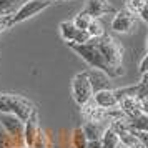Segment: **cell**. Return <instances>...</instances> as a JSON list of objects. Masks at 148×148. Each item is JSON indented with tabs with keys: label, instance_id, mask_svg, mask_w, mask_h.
I'll return each instance as SVG.
<instances>
[{
	"label": "cell",
	"instance_id": "8fae6325",
	"mask_svg": "<svg viewBox=\"0 0 148 148\" xmlns=\"http://www.w3.org/2000/svg\"><path fill=\"white\" fill-rule=\"evenodd\" d=\"M38 133H40V128H38V121H37V110H35L34 113L25 120V123H23V136H22L23 145L34 147Z\"/></svg>",
	"mask_w": 148,
	"mask_h": 148
},
{
	"label": "cell",
	"instance_id": "d6986e66",
	"mask_svg": "<svg viewBox=\"0 0 148 148\" xmlns=\"http://www.w3.org/2000/svg\"><path fill=\"white\" fill-rule=\"evenodd\" d=\"M72 147L73 148H85L87 147V138L82 132V127H77L72 132Z\"/></svg>",
	"mask_w": 148,
	"mask_h": 148
},
{
	"label": "cell",
	"instance_id": "83f0119b",
	"mask_svg": "<svg viewBox=\"0 0 148 148\" xmlns=\"http://www.w3.org/2000/svg\"><path fill=\"white\" fill-rule=\"evenodd\" d=\"M63 2H70V0H63Z\"/></svg>",
	"mask_w": 148,
	"mask_h": 148
},
{
	"label": "cell",
	"instance_id": "3957f363",
	"mask_svg": "<svg viewBox=\"0 0 148 148\" xmlns=\"http://www.w3.org/2000/svg\"><path fill=\"white\" fill-rule=\"evenodd\" d=\"M35 112V105L30 100L15 93H0V113H12L25 121Z\"/></svg>",
	"mask_w": 148,
	"mask_h": 148
},
{
	"label": "cell",
	"instance_id": "603a6c76",
	"mask_svg": "<svg viewBox=\"0 0 148 148\" xmlns=\"http://www.w3.org/2000/svg\"><path fill=\"white\" fill-rule=\"evenodd\" d=\"M147 55H143V58H141V62H140V73L141 75H145L147 73Z\"/></svg>",
	"mask_w": 148,
	"mask_h": 148
},
{
	"label": "cell",
	"instance_id": "30bf717a",
	"mask_svg": "<svg viewBox=\"0 0 148 148\" xmlns=\"http://www.w3.org/2000/svg\"><path fill=\"white\" fill-rule=\"evenodd\" d=\"M83 12L87 15H90L92 18H100V17H103L107 14H115L116 8L108 0H88Z\"/></svg>",
	"mask_w": 148,
	"mask_h": 148
},
{
	"label": "cell",
	"instance_id": "cb8c5ba5",
	"mask_svg": "<svg viewBox=\"0 0 148 148\" xmlns=\"http://www.w3.org/2000/svg\"><path fill=\"white\" fill-rule=\"evenodd\" d=\"M85 148H101L100 140H92V141H87V147H85Z\"/></svg>",
	"mask_w": 148,
	"mask_h": 148
},
{
	"label": "cell",
	"instance_id": "2e32d148",
	"mask_svg": "<svg viewBox=\"0 0 148 148\" xmlns=\"http://www.w3.org/2000/svg\"><path fill=\"white\" fill-rule=\"evenodd\" d=\"M85 32L88 34L90 38H93L95 40V38H100L101 35H105V28H103V23H101L98 18H92Z\"/></svg>",
	"mask_w": 148,
	"mask_h": 148
},
{
	"label": "cell",
	"instance_id": "ba28073f",
	"mask_svg": "<svg viewBox=\"0 0 148 148\" xmlns=\"http://www.w3.org/2000/svg\"><path fill=\"white\" fill-rule=\"evenodd\" d=\"M92 101L101 110H116L118 108V98L115 95L113 88H108V90H100V92H95L92 97Z\"/></svg>",
	"mask_w": 148,
	"mask_h": 148
},
{
	"label": "cell",
	"instance_id": "f1b7e54d",
	"mask_svg": "<svg viewBox=\"0 0 148 148\" xmlns=\"http://www.w3.org/2000/svg\"><path fill=\"white\" fill-rule=\"evenodd\" d=\"M14 148H20V147H14Z\"/></svg>",
	"mask_w": 148,
	"mask_h": 148
},
{
	"label": "cell",
	"instance_id": "6da1fadb",
	"mask_svg": "<svg viewBox=\"0 0 148 148\" xmlns=\"http://www.w3.org/2000/svg\"><path fill=\"white\" fill-rule=\"evenodd\" d=\"M95 40H97V47L100 50L103 60L110 68L112 78L123 75V53H125L123 47L108 34L101 35L100 38H95Z\"/></svg>",
	"mask_w": 148,
	"mask_h": 148
},
{
	"label": "cell",
	"instance_id": "52a82bcc",
	"mask_svg": "<svg viewBox=\"0 0 148 148\" xmlns=\"http://www.w3.org/2000/svg\"><path fill=\"white\" fill-rule=\"evenodd\" d=\"M58 30H60V37L67 43H85V42L90 40V37L85 30H80L77 28L72 23V20H65L58 25Z\"/></svg>",
	"mask_w": 148,
	"mask_h": 148
},
{
	"label": "cell",
	"instance_id": "4fadbf2b",
	"mask_svg": "<svg viewBox=\"0 0 148 148\" xmlns=\"http://www.w3.org/2000/svg\"><path fill=\"white\" fill-rule=\"evenodd\" d=\"M115 132L118 133L120 141L123 143V145H127L128 148H147V141L141 140L140 136H136L132 130H128L127 125L118 128V130H115Z\"/></svg>",
	"mask_w": 148,
	"mask_h": 148
},
{
	"label": "cell",
	"instance_id": "5bb4252c",
	"mask_svg": "<svg viewBox=\"0 0 148 148\" xmlns=\"http://www.w3.org/2000/svg\"><path fill=\"white\" fill-rule=\"evenodd\" d=\"M107 125H103L101 121H93V120H88L83 127H82V132L85 135L87 141H92V140H100L103 132H105Z\"/></svg>",
	"mask_w": 148,
	"mask_h": 148
},
{
	"label": "cell",
	"instance_id": "484cf974",
	"mask_svg": "<svg viewBox=\"0 0 148 148\" xmlns=\"http://www.w3.org/2000/svg\"><path fill=\"white\" fill-rule=\"evenodd\" d=\"M38 2H47V3H53V2H57V0H38Z\"/></svg>",
	"mask_w": 148,
	"mask_h": 148
},
{
	"label": "cell",
	"instance_id": "7402d4cb",
	"mask_svg": "<svg viewBox=\"0 0 148 148\" xmlns=\"http://www.w3.org/2000/svg\"><path fill=\"white\" fill-rule=\"evenodd\" d=\"M10 28V15H2L0 17V32Z\"/></svg>",
	"mask_w": 148,
	"mask_h": 148
},
{
	"label": "cell",
	"instance_id": "7a4b0ae2",
	"mask_svg": "<svg viewBox=\"0 0 148 148\" xmlns=\"http://www.w3.org/2000/svg\"><path fill=\"white\" fill-rule=\"evenodd\" d=\"M67 45L72 48L83 62H87L92 68H97V70L105 72V73L112 78L110 68H108V65L105 63V60H103V57H101V53H100V50L97 47V40L90 38V40L85 42V43H67Z\"/></svg>",
	"mask_w": 148,
	"mask_h": 148
},
{
	"label": "cell",
	"instance_id": "ac0fdd59",
	"mask_svg": "<svg viewBox=\"0 0 148 148\" xmlns=\"http://www.w3.org/2000/svg\"><path fill=\"white\" fill-rule=\"evenodd\" d=\"M145 8H147V0H127L125 2V10L135 17L140 15V12Z\"/></svg>",
	"mask_w": 148,
	"mask_h": 148
},
{
	"label": "cell",
	"instance_id": "9c48e42d",
	"mask_svg": "<svg viewBox=\"0 0 148 148\" xmlns=\"http://www.w3.org/2000/svg\"><path fill=\"white\" fill-rule=\"evenodd\" d=\"M135 15H132L127 10H118L115 12V17L112 20V28L118 34H130L135 25Z\"/></svg>",
	"mask_w": 148,
	"mask_h": 148
},
{
	"label": "cell",
	"instance_id": "8992f818",
	"mask_svg": "<svg viewBox=\"0 0 148 148\" xmlns=\"http://www.w3.org/2000/svg\"><path fill=\"white\" fill-rule=\"evenodd\" d=\"M23 123L18 116L12 113H0V127L3 128L18 145H23L22 136H23Z\"/></svg>",
	"mask_w": 148,
	"mask_h": 148
},
{
	"label": "cell",
	"instance_id": "d4e9b609",
	"mask_svg": "<svg viewBox=\"0 0 148 148\" xmlns=\"http://www.w3.org/2000/svg\"><path fill=\"white\" fill-rule=\"evenodd\" d=\"M115 148H128L127 145H123V143H121V141H118V145H116V147Z\"/></svg>",
	"mask_w": 148,
	"mask_h": 148
},
{
	"label": "cell",
	"instance_id": "4316f807",
	"mask_svg": "<svg viewBox=\"0 0 148 148\" xmlns=\"http://www.w3.org/2000/svg\"><path fill=\"white\" fill-rule=\"evenodd\" d=\"M20 148H35V147H27V145H22Z\"/></svg>",
	"mask_w": 148,
	"mask_h": 148
},
{
	"label": "cell",
	"instance_id": "277c9868",
	"mask_svg": "<svg viewBox=\"0 0 148 148\" xmlns=\"http://www.w3.org/2000/svg\"><path fill=\"white\" fill-rule=\"evenodd\" d=\"M72 97H73L75 103L78 107H83L92 100L93 90H92L87 72H80L73 77V80H72Z\"/></svg>",
	"mask_w": 148,
	"mask_h": 148
},
{
	"label": "cell",
	"instance_id": "ffe728a7",
	"mask_svg": "<svg viewBox=\"0 0 148 148\" xmlns=\"http://www.w3.org/2000/svg\"><path fill=\"white\" fill-rule=\"evenodd\" d=\"M90 20H92V17L90 15H87L83 10H82L80 14L75 15V18L72 20V23H73L77 28H80V30H87L88 23H90Z\"/></svg>",
	"mask_w": 148,
	"mask_h": 148
},
{
	"label": "cell",
	"instance_id": "e0dca14e",
	"mask_svg": "<svg viewBox=\"0 0 148 148\" xmlns=\"http://www.w3.org/2000/svg\"><path fill=\"white\" fill-rule=\"evenodd\" d=\"M25 0H0V17L2 15H12L20 7Z\"/></svg>",
	"mask_w": 148,
	"mask_h": 148
},
{
	"label": "cell",
	"instance_id": "44dd1931",
	"mask_svg": "<svg viewBox=\"0 0 148 148\" xmlns=\"http://www.w3.org/2000/svg\"><path fill=\"white\" fill-rule=\"evenodd\" d=\"M14 147H22V145H18L3 128L0 127V148H14Z\"/></svg>",
	"mask_w": 148,
	"mask_h": 148
},
{
	"label": "cell",
	"instance_id": "9a60e30c",
	"mask_svg": "<svg viewBox=\"0 0 148 148\" xmlns=\"http://www.w3.org/2000/svg\"><path fill=\"white\" fill-rule=\"evenodd\" d=\"M118 141H120L118 133L115 132L113 128L112 127L105 128V132H103V135H101V138H100L101 148H115L116 145H118Z\"/></svg>",
	"mask_w": 148,
	"mask_h": 148
},
{
	"label": "cell",
	"instance_id": "7c38bea8",
	"mask_svg": "<svg viewBox=\"0 0 148 148\" xmlns=\"http://www.w3.org/2000/svg\"><path fill=\"white\" fill-rule=\"evenodd\" d=\"M88 80H90V85H92V90L95 92H100V90H108L112 88V82H110V77H108L105 72L101 70H97V68H90L87 70Z\"/></svg>",
	"mask_w": 148,
	"mask_h": 148
},
{
	"label": "cell",
	"instance_id": "5b68a950",
	"mask_svg": "<svg viewBox=\"0 0 148 148\" xmlns=\"http://www.w3.org/2000/svg\"><path fill=\"white\" fill-rule=\"evenodd\" d=\"M52 3H47V2H38V0H25L20 7L15 10V14L10 15V27H14L17 23H22V22L32 18L34 15L43 12L47 7H50Z\"/></svg>",
	"mask_w": 148,
	"mask_h": 148
}]
</instances>
